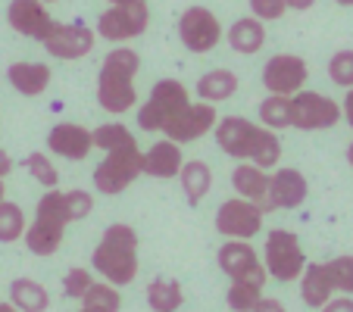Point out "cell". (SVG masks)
<instances>
[{
	"mask_svg": "<svg viewBox=\"0 0 353 312\" xmlns=\"http://www.w3.org/2000/svg\"><path fill=\"white\" fill-rule=\"evenodd\" d=\"M216 144L222 153L234 156L241 163H254L260 169H272L281 160V141L275 132L263 125H254L244 116H225L213 128Z\"/></svg>",
	"mask_w": 353,
	"mask_h": 312,
	"instance_id": "1",
	"label": "cell"
},
{
	"mask_svg": "<svg viewBox=\"0 0 353 312\" xmlns=\"http://www.w3.org/2000/svg\"><path fill=\"white\" fill-rule=\"evenodd\" d=\"M91 266L113 287H125L138 278V234L132 225H110L91 253Z\"/></svg>",
	"mask_w": 353,
	"mask_h": 312,
	"instance_id": "2",
	"label": "cell"
},
{
	"mask_svg": "<svg viewBox=\"0 0 353 312\" xmlns=\"http://www.w3.org/2000/svg\"><path fill=\"white\" fill-rule=\"evenodd\" d=\"M141 69V56L128 47H116L110 50L103 66L97 75V103L107 113L122 116L134 107L138 91H134V75Z\"/></svg>",
	"mask_w": 353,
	"mask_h": 312,
	"instance_id": "3",
	"label": "cell"
},
{
	"mask_svg": "<svg viewBox=\"0 0 353 312\" xmlns=\"http://www.w3.org/2000/svg\"><path fill=\"white\" fill-rule=\"evenodd\" d=\"M69 222H72V216H69V206H66V191H57V187L47 191L38 200L34 222L22 234L28 253H34V256H54L63 244V234H66Z\"/></svg>",
	"mask_w": 353,
	"mask_h": 312,
	"instance_id": "4",
	"label": "cell"
},
{
	"mask_svg": "<svg viewBox=\"0 0 353 312\" xmlns=\"http://www.w3.org/2000/svg\"><path fill=\"white\" fill-rule=\"evenodd\" d=\"M150 7L147 0H125V3H110L97 19V34L110 44H125L147 32Z\"/></svg>",
	"mask_w": 353,
	"mask_h": 312,
	"instance_id": "5",
	"label": "cell"
},
{
	"mask_svg": "<svg viewBox=\"0 0 353 312\" xmlns=\"http://www.w3.org/2000/svg\"><path fill=\"white\" fill-rule=\"evenodd\" d=\"M303 250H300V238L288 228H275L266 234V247H263V269L269 278L275 281H294L303 275Z\"/></svg>",
	"mask_w": 353,
	"mask_h": 312,
	"instance_id": "6",
	"label": "cell"
},
{
	"mask_svg": "<svg viewBox=\"0 0 353 312\" xmlns=\"http://www.w3.org/2000/svg\"><path fill=\"white\" fill-rule=\"evenodd\" d=\"M188 103H191L188 87L175 79H163L150 87L147 103L138 110V125L144 128V132H163L166 122L172 119V116H179Z\"/></svg>",
	"mask_w": 353,
	"mask_h": 312,
	"instance_id": "7",
	"label": "cell"
},
{
	"mask_svg": "<svg viewBox=\"0 0 353 312\" xmlns=\"http://www.w3.org/2000/svg\"><path fill=\"white\" fill-rule=\"evenodd\" d=\"M141 175V150L138 141L125 147H116V150H107L103 163L94 169V187L100 194H122L134 178Z\"/></svg>",
	"mask_w": 353,
	"mask_h": 312,
	"instance_id": "8",
	"label": "cell"
},
{
	"mask_svg": "<svg viewBox=\"0 0 353 312\" xmlns=\"http://www.w3.org/2000/svg\"><path fill=\"white\" fill-rule=\"evenodd\" d=\"M341 122V107L319 91H297L291 97V128L300 132H322Z\"/></svg>",
	"mask_w": 353,
	"mask_h": 312,
	"instance_id": "9",
	"label": "cell"
},
{
	"mask_svg": "<svg viewBox=\"0 0 353 312\" xmlns=\"http://www.w3.org/2000/svg\"><path fill=\"white\" fill-rule=\"evenodd\" d=\"M179 38L191 54H210L222 41V22L207 7H188L179 19Z\"/></svg>",
	"mask_w": 353,
	"mask_h": 312,
	"instance_id": "10",
	"label": "cell"
},
{
	"mask_svg": "<svg viewBox=\"0 0 353 312\" xmlns=\"http://www.w3.org/2000/svg\"><path fill=\"white\" fill-rule=\"evenodd\" d=\"M216 262L219 269L228 275L232 281H254V284L266 287L269 275L263 269V259L256 256V250L247 240H225L216 253Z\"/></svg>",
	"mask_w": 353,
	"mask_h": 312,
	"instance_id": "11",
	"label": "cell"
},
{
	"mask_svg": "<svg viewBox=\"0 0 353 312\" xmlns=\"http://www.w3.org/2000/svg\"><path fill=\"white\" fill-rule=\"evenodd\" d=\"M307 79L310 66L303 63V56L294 54H275L263 66V85H266L269 94H279V97H294L297 91H303Z\"/></svg>",
	"mask_w": 353,
	"mask_h": 312,
	"instance_id": "12",
	"label": "cell"
},
{
	"mask_svg": "<svg viewBox=\"0 0 353 312\" xmlns=\"http://www.w3.org/2000/svg\"><path fill=\"white\" fill-rule=\"evenodd\" d=\"M94 41H97V34L81 22H54L50 34L41 44L57 60H81L94 50Z\"/></svg>",
	"mask_w": 353,
	"mask_h": 312,
	"instance_id": "13",
	"label": "cell"
},
{
	"mask_svg": "<svg viewBox=\"0 0 353 312\" xmlns=\"http://www.w3.org/2000/svg\"><path fill=\"white\" fill-rule=\"evenodd\" d=\"M263 228V213L247 200H225L216 209V231L228 240H250L254 234H260Z\"/></svg>",
	"mask_w": 353,
	"mask_h": 312,
	"instance_id": "14",
	"label": "cell"
},
{
	"mask_svg": "<svg viewBox=\"0 0 353 312\" xmlns=\"http://www.w3.org/2000/svg\"><path fill=\"white\" fill-rule=\"evenodd\" d=\"M216 122H219L216 107L200 100V103H188L179 116H172V119L166 122V128H163V134H166L169 141H175V144H191V141L213 132Z\"/></svg>",
	"mask_w": 353,
	"mask_h": 312,
	"instance_id": "15",
	"label": "cell"
},
{
	"mask_svg": "<svg viewBox=\"0 0 353 312\" xmlns=\"http://www.w3.org/2000/svg\"><path fill=\"white\" fill-rule=\"evenodd\" d=\"M7 22L16 34H22L28 41H44L54 28V16L47 13L41 0H10Z\"/></svg>",
	"mask_w": 353,
	"mask_h": 312,
	"instance_id": "16",
	"label": "cell"
},
{
	"mask_svg": "<svg viewBox=\"0 0 353 312\" xmlns=\"http://www.w3.org/2000/svg\"><path fill=\"white\" fill-rule=\"evenodd\" d=\"M232 187L238 191L241 200L254 203L263 216L272 209V203H269V175H266V169L254 166V163H238L234 172H232Z\"/></svg>",
	"mask_w": 353,
	"mask_h": 312,
	"instance_id": "17",
	"label": "cell"
},
{
	"mask_svg": "<svg viewBox=\"0 0 353 312\" xmlns=\"http://www.w3.org/2000/svg\"><path fill=\"white\" fill-rule=\"evenodd\" d=\"M47 150H54L63 160H85L88 153L94 150L91 132L75 125V122H60L47 134Z\"/></svg>",
	"mask_w": 353,
	"mask_h": 312,
	"instance_id": "18",
	"label": "cell"
},
{
	"mask_svg": "<svg viewBox=\"0 0 353 312\" xmlns=\"http://www.w3.org/2000/svg\"><path fill=\"white\" fill-rule=\"evenodd\" d=\"M181 163H185L181 160V144L163 138L141 153V175H150V178H179Z\"/></svg>",
	"mask_w": 353,
	"mask_h": 312,
	"instance_id": "19",
	"label": "cell"
},
{
	"mask_svg": "<svg viewBox=\"0 0 353 312\" xmlns=\"http://www.w3.org/2000/svg\"><path fill=\"white\" fill-rule=\"evenodd\" d=\"M310 194L307 178L297 169H279L275 175H269V203L272 209H297Z\"/></svg>",
	"mask_w": 353,
	"mask_h": 312,
	"instance_id": "20",
	"label": "cell"
},
{
	"mask_svg": "<svg viewBox=\"0 0 353 312\" xmlns=\"http://www.w3.org/2000/svg\"><path fill=\"white\" fill-rule=\"evenodd\" d=\"M332 297H334V284H332V275H328L325 262L303 266V275H300V300L310 309H322Z\"/></svg>",
	"mask_w": 353,
	"mask_h": 312,
	"instance_id": "21",
	"label": "cell"
},
{
	"mask_svg": "<svg viewBox=\"0 0 353 312\" xmlns=\"http://www.w3.org/2000/svg\"><path fill=\"white\" fill-rule=\"evenodd\" d=\"M50 66L47 63H13L7 69V79L22 97H38L50 85Z\"/></svg>",
	"mask_w": 353,
	"mask_h": 312,
	"instance_id": "22",
	"label": "cell"
},
{
	"mask_svg": "<svg viewBox=\"0 0 353 312\" xmlns=\"http://www.w3.org/2000/svg\"><path fill=\"white\" fill-rule=\"evenodd\" d=\"M234 91H238V75L232 72V69H210V72H203L197 79V94L203 103H222V100L234 97Z\"/></svg>",
	"mask_w": 353,
	"mask_h": 312,
	"instance_id": "23",
	"label": "cell"
},
{
	"mask_svg": "<svg viewBox=\"0 0 353 312\" xmlns=\"http://www.w3.org/2000/svg\"><path fill=\"white\" fill-rule=\"evenodd\" d=\"M266 44V25L254 16H244L228 28V47L234 54H256Z\"/></svg>",
	"mask_w": 353,
	"mask_h": 312,
	"instance_id": "24",
	"label": "cell"
},
{
	"mask_svg": "<svg viewBox=\"0 0 353 312\" xmlns=\"http://www.w3.org/2000/svg\"><path fill=\"white\" fill-rule=\"evenodd\" d=\"M10 303L19 312H47L50 306V293L41 281L34 278H16L10 284Z\"/></svg>",
	"mask_w": 353,
	"mask_h": 312,
	"instance_id": "25",
	"label": "cell"
},
{
	"mask_svg": "<svg viewBox=\"0 0 353 312\" xmlns=\"http://www.w3.org/2000/svg\"><path fill=\"white\" fill-rule=\"evenodd\" d=\"M179 181L188 203H200L210 194V187H213V172H210V166L203 160H191V163H181Z\"/></svg>",
	"mask_w": 353,
	"mask_h": 312,
	"instance_id": "26",
	"label": "cell"
},
{
	"mask_svg": "<svg viewBox=\"0 0 353 312\" xmlns=\"http://www.w3.org/2000/svg\"><path fill=\"white\" fill-rule=\"evenodd\" d=\"M147 303L154 312H179V306L185 303V291L175 278H157L147 284Z\"/></svg>",
	"mask_w": 353,
	"mask_h": 312,
	"instance_id": "27",
	"label": "cell"
},
{
	"mask_svg": "<svg viewBox=\"0 0 353 312\" xmlns=\"http://www.w3.org/2000/svg\"><path fill=\"white\" fill-rule=\"evenodd\" d=\"M260 122L269 132H285L291 128V97H279V94H269L260 103Z\"/></svg>",
	"mask_w": 353,
	"mask_h": 312,
	"instance_id": "28",
	"label": "cell"
},
{
	"mask_svg": "<svg viewBox=\"0 0 353 312\" xmlns=\"http://www.w3.org/2000/svg\"><path fill=\"white\" fill-rule=\"evenodd\" d=\"M26 228H28V222H26L22 206L3 200V203H0V244H13V240H22Z\"/></svg>",
	"mask_w": 353,
	"mask_h": 312,
	"instance_id": "29",
	"label": "cell"
},
{
	"mask_svg": "<svg viewBox=\"0 0 353 312\" xmlns=\"http://www.w3.org/2000/svg\"><path fill=\"white\" fill-rule=\"evenodd\" d=\"M260 297H263L260 284H254V281H232L225 293V303L232 312H250Z\"/></svg>",
	"mask_w": 353,
	"mask_h": 312,
	"instance_id": "30",
	"label": "cell"
},
{
	"mask_svg": "<svg viewBox=\"0 0 353 312\" xmlns=\"http://www.w3.org/2000/svg\"><path fill=\"white\" fill-rule=\"evenodd\" d=\"M91 141L97 150H116V147L134 144V134L128 132L122 122H107V125H97L91 132Z\"/></svg>",
	"mask_w": 353,
	"mask_h": 312,
	"instance_id": "31",
	"label": "cell"
},
{
	"mask_svg": "<svg viewBox=\"0 0 353 312\" xmlns=\"http://www.w3.org/2000/svg\"><path fill=\"white\" fill-rule=\"evenodd\" d=\"M81 306H97V309H103V312H119L122 297L113 284H107V281L97 284V281H94V284L85 291V297H81Z\"/></svg>",
	"mask_w": 353,
	"mask_h": 312,
	"instance_id": "32",
	"label": "cell"
},
{
	"mask_svg": "<svg viewBox=\"0 0 353 312\" xmlns=\"http://www.w3.org/2000/svg\"><path fill=\"white\" fill-rule=\"evenodd\" d=\"M328 266V275H332L334 291H341L344 297H353V256H334Z\"/></svg>",
	"mask_w": 353,
	"mask_h": 312,
	"instance_id": "33",
	"label": "cell"
},
{
	"mask_svg": "<svg viewBox=\"0 0 353 312\" xmlns=\"http://www.w3.org/2000/svg\"><path fill=\"white\" fill-rule=\"evenodd\" d=\"M328 79L338 87H353V50H338V54L328 60Z\"/></svg>",
	"mask_w": 353,
	"mask_h": 312,
	"instance_id": "34",
	"label": "cell"
},
{
	"mask_svg": "<svg viewBox=\"0 0 353 312\" xmlns=\"http://www.w3.org/2000/svg\"><path fill=\"white\" fill-rule=\"evenodd\" d=\"M26 169H28V175H34V178L47 187V191H54L57 181H60V172H57L54 163L47 160L44 153H32V156L26 160Z\"/></svg>",
	"mask_w": 353,
	"mask_h": 312,
	"instance_id": "35",
	"label": "cell"
},
{
	"mask_svg": "<svg viewBox=\"0 0 353 312\" xmlns=\"http://www.w3.org/2000/svg\"><path fill=\"white\" fill-rule=\"evenodd\" d=\"M91 284H94V275L88 272V269H69L66 278H63V293H66L69 300H81Z\"/></svg>",
	"mask_w": 353,
	"mask_h": 312,
	"instance_id": "36",
	"label": "cell"
},
{
	"mask_svg": "<svg viewBox=\"0 0 353 312\" xmlns=\"http://www.w3.org/2000/svg\"><path fill=\"white\" fill-rule=\"evenodd\" d=\"M288 13L285 0H250V16L260 22H275Z\"/></svg>",
	"mask_w": 353,
	"mask_h": 312,
	"instance_id": "37",
	"label": "cell"
},
{
	"mask_svg": "<svg viewBox=\"0 0 353 312\" xmlns=\"http://www.w3.org/2000/svg\"><path fill=\"white\" fill-rule=\"evenodd\" d=\"M66 206H69V216L75 219H85V216H91L94 209V200L88 191H66Z\"/></svg>",
	"mask_w": 353,
	"mask_h": 312,
	"instance_id": "38",
	"label": "cell"
},
{
	"mask_svg": "<svg viewBox=\"0 0 353 312\" xmlns=\"http://www.w3.org/2000/svg\"><path fill=\"white\" fill-rule=\"evenodd\" d=\"M319 312H353V297H344V293H341V297H332Z\"/></svg>",
	"mask_w": 353,
	"mask_h": 312,
	"instance_id": "39",
	"label": "cell"
},
{
	"mask_svg": "<svg viewBox=\"0 0 353 312\" xmlns=\"http://www.w3.org/2000/svg\"><path fill=\"white\" fill-rule=\"evenodd\" d=\"M250 312H288V309L279 303V300H272V297H260V300H256V306H254Z\"/></svg>",
	"mask_w": 353,
	"mask_h": 312,
	"instance_id": "40",
	"label": "cell"
},
{
	"mask_svg": "<svg viewBox=\"0 0 353 312\" xmlns=\"http://www.w3.org/2000/svg\"><path fill=\"white\" fill-rule=\"evenodd\" d=\"M341 116H344L347 125L353 128V87L347 91V97H344V107H341Z\"/></svg>",
	"mask_w": 353,
	"mask_h": 312,
	"instance_id": "41",
	"label": "cell"
},
{
	"mask_svg": "<svg viewBox=\"0 0 353 312\" xmlns=\"http://www.w3.org/2000/svg\"><path fill=\"white\" fill-rule=\"evenodd\" d=\"M10 172H13V160H10V153L0 147V178H7Z\"/></svg>",
	"mask_w": 353,
	"mask_h": 312,
	"instance_id": "42",
	"label": "cell"
},
{
	"mask_svg": "<svg viewBox=\"0 0 353 312\" xmlns=\"http://www.w3.org/2000/svg\"><path fill=\"white\" fill-rule=\"evenodd\" d=\"M288 10H310L316 3V0H285Z\"/></svg>",
	"mask_w": 353,
	"mask_h": 312,
	"instance_id": "43",
	"label": "cell"
},
{
	"mask_svg": "<svg viewBox=\"0 0 353 312\" xmlns=\"http://www.w3.org/2000/svg\"><path fill=\"white\" fill-rule=\"evenodd\" d=\"M0 312H19L13 303H0Z\"/></svg>",
	"mask_w": 353,
	"mask_h": 312,
	"instance_id": "44",
	"label": "cell"
},
{
	"mask_svg": "<svg viewBox=\"0 0 353 312\" xmlns=\"http://www.w3.org/2000/svg\"><path fill=\"white\" fill-rule=\"evenodd\" d=\"M7 200V187H3V178H0V203Z\"/></svg>",
	"mask_w": 353,
	"mask_h": 312,
	"instance_id": "45",
	"label": "cell"
},
{
	"mask_svg": "<svg viewBox=\"0 0 353 312\" xmlns=\"http://www.w3.org/2000/svg\"><path fill=\"white\" fill-rule=\"evenodd\" d=\"M79 312H103V309H97V306H81Z\"/></svg>",
	"mask_w": 353,
	"mask_h": 312,
	"instance_id": "46",
	"label": "cell"
},
{
	"mask_svg": "<svg viewBox=\"0 0 353 312\" xmlns=\"http://www.w3.org/2000/svg\"><path fill=\"white\" fill-rule=\"evenodd\" d=\"M347 163H350V166H353V144L347 147Z\"/></svg>",
	"mask_w": 353,
	"mask_h": 312,
	"instance_id": "47",
	"label": "cell"
},
{
	"mask_svg": "<svg viewBox=\"0 0 353 312\" xmlns=\"http://www.w3.org/2000/svg\"><path fill=\"white\" fill-rule=\"evenodd\" d=\"M334 3H341V7H353V0H334Z\"/></svg>",
	"mask_w": 353,
	"mask_h": 312,
	"instance_id": "48",
	"label": "cell"
},
{
	"mask_svg": "<svg viewBox=\"0 0 353 312\" xmlns=\"http://www.w3.org/2000/svg\"><path fill=\"white\" fill-rule=\"evenodd\" d=\"M41 3H57V0H41Z\"/></svg>",
	"mask_w": 353,
	"mask_h": 312,
	"instance_id": "49",
	"label": "cell"
},
{
	"mask_svg": "<svg viewBox=\"0 0 353 312\" xmlns=\"http://www.w3.org/2000/svg\"><path fill=\"white\" fill-rule=\"evenodd\" d=\"M110 3H125V0H110Z\"/></svg>",
	"mask_w": 353,
	"mask_h": 312,
	"instance_id": "50",
	"label": "cell"
}]
</instances>
